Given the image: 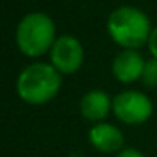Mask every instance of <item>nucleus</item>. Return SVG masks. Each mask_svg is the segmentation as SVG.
Wrapping results in <instances>:
<instances>
[{
    "label": "nucleus",
    "mask_w": 157,
    "mask_h": 157,
    "mask_svg": "<svg viewBox=\"0 0 157 157\" xmlns=\"http://www.w3.org/2000/svg\"><path fill=\"white\" fill-rule=\"evenodd\" d=\"M115 157H145V155L137 149H123V150H120Z\"/></svg>",
    "instance_id": "obj_11"
},
{
    "label": "nucleus",
    "mask_w": 157,
    "mask_h": 157,
    "mask_svg": "<svg viewBox=\"0 0 157 157\" xmlns=\"http://www.w3.org/2000/svg\"><path fill=\"white\" fill-rule=\"evenodd\" d=\"M152 101L142 91L137 90H125L113 98V110L115 117L127 125H140L147 122L152 115Z\"/></svg>",
    "instance_id": "obj_4"
},
{
    "label": "nucleus",
    "mask_w": 157,
    "mask_h": 157,
    "mask_svg": "<svg viewBox=\"0 0 157 157\" xmlns=\"http://www.w3.org/2000/svg\"><path fill=\"white\" fill-rule=\"evenodd\" d=\"M61 73L51 63H32L21 71L15 83L17 95L29 105H44L61 90Z\"/></svg>",
    "instance_id": "obj_1"
},
{
    "label": "nucleus",
    "mask_w": 157,
    "mask_h": 157,
    "mask_svg": "<svg viewBox=\"0 0 157 157\" xmlns=\"http://www.w3.org/2000/svg\"><path fill=\"white\" fill-rule=\"evenodd\" d=\"M56 39L54 21L42 12H31L24 15L15 31L17 48L27 58H39L49 52Z\"/></svg>",
    "instance_id": "obj_3"
},
{
    "label": "nucleus",
    "mask_w": 157,
    "mask_h": 157,
    "mask_svg": "<svg viewBox=\"0 0 157 157\" xmlns=\"http://www.w3.org/2000/svg\"><path fill=\"white\" fill-rule=\"evenodd\" d=\"M49 58L61 75H75L83 64L85 49L75 36H59L49 51Z\"/></svg>",
    "instance_id": "obj_5"
},
{
    "label": "nucleus",
    "mask_w": 157,
    "mask_h": 157,
    "mask_svg": "<svg viewBox=\"0 0 157 157\" xmlns=\"http://www.w3.org/2000/svg\"><path fill=\"white\" fill-rule=\"evenodd\" d=\"M142 83L147 88H157V59L155 58L145 61V68H144V75H142Z\"/></svg>",
    "instance_id": "obj_9"
},
{
    "label": "nucleus",
    "mask_w": 157,
    "mask_h": 157,
    "mask_svg": "<svg viewBox=\"0 0 157 157\" xmlns=\"http://www.w3.org/2000/svg\"><path fill=\"white\" fill-rule=\"evenodd\" d=\"M106 31L115 44L123 49H139L149 42L152 34L150 21L145 12L137 7L123 5L108 15Z\"/></svg>",
    "instance_id": "obj_2"
},
{
    "label": "nucleus",
    "mask_w": 157,
    "mask_h": 157,
    "mask_svg": "<svg viewBox=\"0 0 157 157\" xmlns=\"http://www.w3.org/2000/svg\"><path fill=\"white\" fill-rule=\"evenodd\" d=\"M144 68H145V61L142 54L135 49H125L115 56L112 73L117 81L128 85V83H135L137 79H142Z\"/></svg>",
    "instance_id": "obj_6"
},
{
    "label": "nucleus",
    "mask_w": 157,
    "mask_h": 157,
    "mask_svg": "<svg viewBox=\"0 0 157 157\" xmlns=\"http://www.w3.org/2000/svg\"><path fill=\"white\" fill-rule=\"evenodd\" d=\"M113 110V98L103 90H91L88 91L79 101V112L90 122L100 123L108 117Z\"/></svg>",
    "instance_id": "obj_8"
},
{
    "label": "nucleus",
    "mask_w": 157,
    "mask_h": 157,
    "mask_svg": "<svg viewBox=\"0 0 157 157\" xmlns=\"http://www.w3.org/2000/svg\"><path fill=\"white\" fill-rule=\"evenodd\" d=\"M147 44H149V51H150V54H152V58L157 59V27L152 29V34H150Z\"/></svg>",
    "instance_id": "obj_10"
},
{
    "label": "nucleus",
    "mask_w": 157,
    "mask_h": 157,
    "mask_svg": "<svg viewBox=\"0 0 157 157\" xmlns=\"http://www.w3.org/2000/svg\"><path fill=\"white\" fill-rule=\"evenodd\" d=\"M88 140L91 147H95L98 152L103 154H118L120 150H123L122 147L125 142L122 130L117 125H112V123L106 122L95 123L88 132Z\"/></svg>",
    "instance_id": "obj_7"
}]
</instances>
